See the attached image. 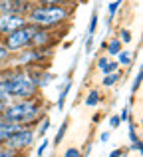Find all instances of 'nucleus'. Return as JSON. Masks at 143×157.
<instances>
[{
  "mask_svg": "<svg viewBox=\"0 0 143 157\" xmlns=\"http://www.w3.org/2000/svg\"><path fill=\"white\" fill-rule=\"evenodd\" d=\"M70 18V12L68 8H64L62 4H54V6H42V4H36L28 10L26 20L30 24L38 28H52L58 26V24L66 22Z\"/></svg>",
  "mask_w": 143,
  "mask_h": 157,
  "instance_id": "nucleus-1",
  "label": "nucleus"
},
{
  "mask_svg": "<svg viewBox=\"0 0 143 157\" xmlns=\"http://www.w3.org/2000/svg\"><path fill=\"white\" fill-rule=\"evenodd\" d=\"M36 82L32 80L30 76L26 74H16L12 78H0V92L8 98H22V100H28V98H34L36 96Z\"/></svg>",
  "mask_w": 143,
  "mask_h": 157,
  "instance_id": "nucleus-2",
  "label": "nucleus"
},
{
  "mask_svg": "<svg viewBox=\"0 0 143 157\" xmlns=\"http://www.w3.org/2000/svg\"><path fill=\"white\" fill-rule=\"evenodd\" d=\"M0 115L10 123H20V125H24V123L34 121L36 117H40V107L34 100H22V101H18V104H8L6 109Z\"/></svg>",
  "mask_w": 143,
  "mask_h": 157,
  "instance_id": "nucleus-3",
  "label": "nucleus"
},
{
  "mask_svg": "<svg viewBox=\"0 0 143 157\" xmlns=\"http://www.w3.org/2000/svg\"><path fill=\"white\" fill-rule=\"evenodd\" d=\"M36 32H38V26H34V24L28 22V24H24L22 28H18V30H14V32H10V34L4 36V46H6L10 52L12 50L14 52L24 50V48L32 46V40H34Z\"/></svg>",
  "mask_w": 143,
  "mask_h": 157,
  "instance_id": "nucleus-4",
  "label": "nucleus"
},
{
  "mask_svg": "<svg viewBox=\"0 0 143 157\" xmlns=\"http://www.w3.org/2000/svg\"><path fill=\"white\" fill-rule=\"evenodd\" d=\"M32 141H34V131H32V129H24V127H22V129L14 131L12 135H8L0 145L6 147V149L16 151V149H24V147L32 145Z\"/></svg>",
  "mask_w": 143,
  "mask_h": 157,
  "instance_id": "nucleus-5",
  "label": "nucleus"
},
{
  "mask_svg": "<svg viewBox=\"0 0 143 157\" xmlns=\"http://www.w3.org/2000/svg\"><path fill=\"white\" fill-rule=\"evenodd\" d=\"M24 24H28L26 16L20 14H8V12H0V34H10V32L22 28Z\"/></svg>",
  "mask_w": 143,
  "mask_h": 157,
  "instance_id": "nucleus-6",
  "label": "nucleus"
},
{
  "mask_svg": "<svg viewBox=\"0 0 143 157\" xmlns=\"http://www.w3.org/2000/svg\"><path fill=\"white\" fill-rule=\"evenodd\" d=\"M70 90H72V80H68L66 84H64V88L60 90V98H58V109H64V104H66V98H68V94H70Z\"/></svg>",
  "mask_w": 143,
  "mask_h": 157,
  "instance_id": "nucleus-7",
  "label": "nucleus"
},
{
  "mask_svg": "<svg viewBox=\"0 0 143 157\" xmlns=\"http://www.w3.org/2000/svg\"><path fill=\"white\" fill-rule=\"evenodd\" d=\"M119 52H121L119 38H111V40H109V44H107V54H109V56H117Z\"/></svg>",
  "mask_w": 143,
  "mask_h": 157,
  "instance_id": "nucleus-8",
  "label": "nucleus"
},
{
  "mask_svg": "<svg viewBox=\"0 0 143 157\" xmlns=\"http://www.w3.org/2000/svg\"><path fill=\"white\" fill-rule=\"evenodd\" d=\"M100 101H101V98H100V92H97V90H92V92H89V96L85 98V105H88V107L97 105Z\"/></svg>",
  "mask_w": 143,
  "mask_h": 157,
  "instance_id": "nucleus-9",
  "label": "nucleus"
},
{
  "mask_svg": "<svg viewBox=\"0 0 143 157\" xmlns=\"http://www.w3.org/2000/svg\"><path fill=\"white\" fill-rule=\"evenodd\" d=\"M121 2H123V0H113V2L109 4V8H107V10H109V16H107V24H111V20L115 18V12L119 10Z\"/></svg>",
  "mask_w": 143,
  "mask_h": 157,
  "instance_id": "nucleus-10",
  "label": "nucleus"
},
{
  "mask_svg": "<svg viewBox=\"0 0 143 157\" xmlns=\"http://www.w3.org/2000/svg\"><path fill=\"white\" fill-rule=\"evenodd\" d=\"M117 80H119V72H111V74H105V78H103V82H101V84H103L105 88H111Z\"/></svg>",
  "mask_w": 143,
  "mask_h": 157,
  "instance_id": "nucleus-11",
  "label": "nucleus"
},
{
  "mask_svg": "<svg viewBox=\"0 0 143 157\" xmlns=\"http://www.w3.org/2000/svg\"><path fill=\"white\" fill-rule=\"evenodd\" d=\"M129 62H131V52L121 50L119 54H117V64H119V66H127Z\"/></svg>",
  "mask_w": 143,
  "mask_h": 157,
  "instance_id": "nucleus-12",
  "label": "nucleus"
},
{
  "mask_svg": "<svg viewBox=\"0 0 143 157\" xmlns=\"http://www.w3.org/2000/svg\"><path fill=\"white\" fill-rule=\"evenodd\" d=\"M97 10H93V14H92V18H89V26H88V36H93L96 34V28H97Z\"/></svg>",
  "mask_w": 143,
  "mask_h": 157,
  "instance_id": "nucleus-13",
  "label": "nucleus"
},
{
  "mask_svg": "<svg viewBox=\"0 0 143 157\" xmlns=\"http://www.w3.org/2000/svg\"><path fill=\"white\" fill-rule=\"evenodd\" d=\"M117 68H119V64H117V62H107V64L103 66V68H101V74H111V72H117Z\"/></svg>",
  "mask_w": 143,
  "mask_h": 157,
  "instance_id": "nucleus-14",
  "label": "nucleus"
},
{
  "mask_svg": "<svg viewBox=\"0 0 143 157\" xmlns=\"http://www.w3.org/2000/svg\"><path fill=\"white\" fill-rule=\"evenodd\" d=\"M66 129H68V121H64L62 125H60V129H58V135H56V139H54L56 145H58V143L64 139V135H66Z\"/></svg>",
  "mask_w": 143,
  "mask_h": 157,
  "instance_id": "nucleus-15",
  "label": "nucleus"
},
{
  "mask_svg": "<svg viewBox=\"0 0 143 157\" xmlns=\"http://www.w3.org/2000/svg\"><path fill=\"white\" fill-rule=\"evenodd\" d=\"M38 4H42V6H54V4H66V2H70V0H36Z\"/></svg>",
  "mask_w": 143,
  "mask_h": 157,
  "instance_id": "nucleus-16",
  "label": "nucleus"
},
{
  "mask_svg": "<svg viewBox=\"0 0 143 157\" xmlns=\"http://www.w3.org/2000/svg\"><path fill=\"white\" fill-rule=\"evenodd\" d=\"M119 42L121 44H129L131 42V32L129 30H121L119 32Z\"/></svg>",
  "mask_w": 143,
  "mask_h": 157,
  "instance_id": "nucleus-17",
  "label": "nucleus"
},
{
  "mask_svg": "<svg viewBox=\"0 0 143 157\" xmlns=\"http://www.w3.org/2000/svg\"><path fill=\"white\" fill-rule=\"evenodd\" d=\"M48 127H50V119L48 117H44V121H42V125L38 127V135L42 137V135H46V131H48Z\"/></svg>",
  "mask_w": 143,
  "mask_h": 157,
  "instance_id": "nucleus-18",
  "label": "nucleus"
},
{
  "mask_svg": "<svg viewBox=\"0 0 143 157\" xmlns=\"http://www.w3.org/2000/svg\"><path fill=\"white\" fill-rule=\"evenodd\" d=\"M139 86H141V70L137 72V76H135V82H133V86H131V94H135L137 90H139Z\"/></svg>",
  "mask_w": 143,
  "mask_h": 157,
  "instance_id": "nucleus-19",
  "label": "nucleus"
},
{
  "mask_svg": "<svg viewBox=\"0 0 143 157\" xmlns=\"http://www.w3.org/2000/svg\"><path fill=\"white\" fill-rule=\"evenodd\" d=\"M8 56H10V50H8L4 44H0V62H4V60H8Z\"/></svg>",
  "mask_w": 143,
  "mask_h": 157,
  "instance_id": "nucleus-20",
  "label": "nucleus"
},
{
  "mask_svg": "<svg viewBox=\"0 0 143 157\" xmlns=\"http://www.w3.org/2000/svg\"><path fill=\"white\" fill-rule=\"evenodd\" d=\"M6 105H8V96H0V113L6 109Z\"/></svg>",
  "mask_w": 143,
  "mask_h": 157,
  "instance_id": "nucleus-21",
  "label": "nucleus"
},
{
  "mask_svg": "<svg viewBox=\"0 0 143 157\" xmlns=\"http://www.w3.org/2000/svg\"><path fill=\"white\" fill-rule=\"evenodd\" d=\"M119 123H121L119 115H113V117L109 119V125H111V127H119Z\"/></svg>",
  "mask_w": 143,
  "mask_h": 157,
  "instance_id": "nucleus-22",
  "label": "nucleus"
},
{
  "mask_svg": "<svg viewBox=\"0 0 143 157\" xmlns=\"http://www.w3.org/2000/svg\"><path fill=\"white\" fill-rule=\"evenodd\" d=\"M66 157H81V155H80V151H77L76 147H72V149L66 151Z\"/></svg>",
  "mask_w": 143,
  "mask_h": 157,
  "instance_id": "nucleus-23",
  "label": "nucleus"
},
{
  "mask_svg": "<svg viewBox=\"0 0 143 157\" xmlns=\"http://www.w3.org/2000/svg\"><path fill=\"white\" fill-rule=\"evenodd\" d=\"M129 139H131V141H139V139H137V135H135V127H133V123L129 125Z\"/></svg>",
  "mask_w": 143,
  "mask_h": 157,
  "instance_id": "nucleus-24",
  "label": "nucleus"
},
{
  "mask_svg": "<svg viewBox=\"0 0 143 157\" xmlns=\"http://www.w3.org/2000/svg\"><path fill=\"white\" fill-rule=\"evenodd\" d=\"M119 119L121 121H129V107H125L123 111H121V115H119Z\"/></svg>",
  "mask_w": 143,
  "mask_h": 157,
  "instance_id": "nucleus-25",
  "label": "nucleus"
},
{
  "mask_svg": "<svg viewBox=\"0 0 143 157\" xmlns=\"http://www.w3.org/2000/svg\"><path fill=\"white\" fill-rule=\"evenodd\" d=\"M48 145H50L48 141H42V145L38 147V157H42V155H44V151H46V147H48Z\"/></svg>",
  "mask_w": 143,
  "mask_h": 157,
  "instance_id": "nucleus-26",
  "label": "nucleus"
},
{
  "mask_svg": "<svg viewBox=\"0 0 143 157\" xmlns=\"http://www.w3.org/2000/svg\"><path fill=\"white\" fill-rule=\"evenodd\" d=\"M105 64H107V58H100V60H97V68H100V70L103 68Z\"/></svg>",
  "mask_w": 143,
  "mask_h": 157,
  "instance_id": "nucleus-27",
  "label": "nucleus"
},
{
  "mask_svg": "<svg viewBox=\"0 0 143 157\" xmlns=\"http://www.w3.org/2000/svg\"><path fill=\"white\" fill-rule=\"evenodd\" d=\"M109 157H121V151L119 149H113L111 153H109Z\"/></svg>",
  "mask_w": 143,
  "mask_h": 157,
  "instance_id": "nucleus-28",
  "label": "nucleus"
},
{
  "mask_svg": "<svg viewBox=\"0 0 143 157\" xmlns=\"http://www.w3.org/2000/svg\"><path fill=\"white\" fill-rule=\"evenodd\" d=\"M109 139V133H101V141H107Z\"/></svg>",
  "mask_w": 143,
  "mask_h": 157,
  "instance_id": "nucleus-29",
  "label": "nucleus"
},
{
  "mask_svg": "<svg viewBox=\"0 0 143 157\" xmlns=\"http://www.w3.org/2000/svg\"><path fill=\"white\" fill-rule=\"evenodd\" d=\"M30 2H36V0H30Z\"/></svg>",
  "mask_w": 143,
  "mask_h": 157,
  "instance_id": "nucleus-30",
  "label": "nucleus"
}]
</instances>
